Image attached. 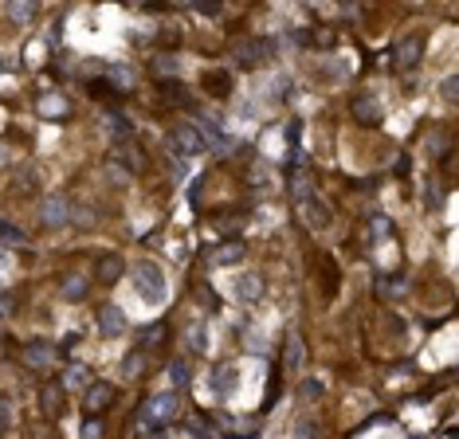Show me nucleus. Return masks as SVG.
Masks as SVG:
<instances>
[{
	"mask_svg": "<svg viewBox=\"0 0 459 439\" xmlns=\"http://www.w3.org/2000/svg\"><path fill=\"white\" fill-rule=\"evenodd\" d=\"M86 90H91L98 102H106V98H118V86L106 83V79H91V83H86Z\"/></svg>",
	"mask_w": 459,
	"mask_h": 439,
	"instance_id": "412c9836",
	"label": "nucleus"
},
{
	"mask_svg": "<svg viewBox=\"0 0 459 439\" xmlns=\"http://www.w3.org/2000/svg\"><path fill=\"white\" fill-rule=\"evenodd\" d=\"M315 431H318L315 424H302V427H299V436H302V439H315Z\"/></svg>",
	"mask_w": 459,
	"mask_h": 439,
	"instance_id": "e433bc0d",
	"label": "nucleus"
},
{
	"mask_svg": "<svg viewBox=\"0 0 459 439\" xmlns=\"http://www.w3.org/2000/svg\"><path fill=\"white\" fill-rule=\"evenodd\" d=\"M83 439H102V420L98 416H86L83 420Z\"/></svg>",
	"mask_w": 459,
	"mask_h": 439,
	"instance_id": "bb28decb",
	"label": "nucleus"
},
{
	"mask_svg": "<svg viewBox=\"0 0 459 439\" xmlns=\"http://www.w3.org/2000/svg\"><path fill=\"white\" fill-rule=\"evenodd\" d=\"M59 294L67 298V302H83V298H86V279H83V275H71V279H63Z\"/></svg>",
	"mask_w": 459,
	"mask_h": 439,
	"instance_id": "a211bd4d",
	"label": "nucleus"
},
{
	"mask_svg": "<svg viewBox=\"0 0 459 439\" xmlns=\"http://www.w3.org/2000/svg\"><path fill=\"white\" fill-rule=\"evenodd\" d=\"M158 71H161V75L173 71V59H169V55H161V59H158Z\"/></svg>",
	"mask_w": 459,
	"mask_h": 439,
	"instance_id": "c9c22d12",
	"label": "nucleus"
},
{
	"mask_svg": "<svg viewBox=\"0 0 459 439\" xmlns=\"http://www.w3.org/2000/svg\"><path fill=\"white\" fill-rule=\"evenodd\" d=\"M420 55H424V36H404L393 48V67L397 71H412V67H420Z\"/></svg>",
	"mask_w": 459,
	"mask_h": 439,
	"instance_id": "20e7f679",
	"label": "nucleus"
},
{
	"mask_svg": "<svg viewBox=\"0 0 459 439\" xmlns=\"http://www.w3.org/2000/svg\"><path fill=\"white\" fill-rule=\"evenodd\" d=\"M133 286H138V294H142L149 306L165 302V271H161L153 259H138V263H133Z\"/></svg>",
	"mask_w": 459,
	"mask_h": 439,
	"instance_id": "f257e3e1",
	"label": "nucleus"
},
{
	"mask_svg": "<svg viewBox=\"0 0 459 439\" xmlns=\"http://www.w3.org/2000/svg\"><path fill=\"white\" fill-rule=\"evenodd\" d=\"M0 235H4V240H12V244H20V240H24V232H20V228H12V224H0Z\"/></svg>",
	"mask_w": 459,
	"mask_h": 439,
	"instance_id": "473e14b6",
	"label": "nucleus"
},
{
	"mask_svg": "<svg viewBox=\"0 0 459 439\" xmlns=\"http://www.w3.org/2000/svg\"><path fill=\"white\" fill-rule=\"evenodd\" d=\"M189 349H193V353H200V349H205V329H200V326L189 329Z\"/></svg>",
	"mask_w": 459,
	"mask_h": 439,
	"instance_id": "c756f323",
	"label": "nucleus"
},
{
	"mask_svg": "<svg viewBox=\"0 0 459 439\" xmlns=\"http://www.w3.org/2000/svg\"><path fill=\"white\" fill-rule=\"evenodd\" d=\"M456 90H459V79H456V75H447V79H444V98H447V102H456Z\"/></svg>",
	"mask_w": 459,
	"mask_h": 439,
	"instance_id": "2f4dec72",
	"label": "nucleus"
},
{
	"mask_svg": "<svg viewBox=\"0 0 459 439\" xmlns=\"http://www.w3.org/2000/svg\"><path fill=\"white\" fill-rule=\"evenodd\" d=\"M142 373H145V349L126 353V361H122V377H126V380H138Z\"/></svg>",
	"mask_w": 459,
	"mask_h": 439,
	"instance_id": "6ab92c4d",
	"label": "nucleus"
},
{
	"mask_svg": "<svg viewBox=\"0 0 459 439\" xmlns=\"http://www.w3.org/2000/svg\"><path fill=\"white\" fill-rule=\"evenodd\" d=\"M232 55H236V63H243V67H263L271 55H275V39H240L236 48H232Z\"/></svg>",
	"mask_w": 459,
	"mask_h": 439,
	"instance_id": "7ed1b4c3",
	"label": "nucleus"
},
{
	"mask_svg": "<svg viewBox=\"0 0 459 439\" xmlns=\"http://www.w3.org/2000/svg\"><path fill=\"white\" fill-rule=\"evenodd\" d=\"M173 149L181 153V157H200L205 153V137L196 126H177L173 130Z\"/></svg>",
	"mask_w": 459,
	"mask_h": 439,
	"instance_id": "423d86ee",
	"label": "nucleus"
},
{
	"mask_svg": "<svg viewBox=\"0 0 459 439\" xmlns=\"http://www.w3.org/2000/svg\"><path fill=\"white\" fill-rule=\"evenodd\" d=\"M149 431H153V439H169L165 431H161V427H149Z\"/></svg>",
	"mask_w": 459,
	"mask_h": 439,
	"instance_id": "4c0bfd02",
	"label": "nucleus"
},
{
	"mask_svg": "<svg viewBox=\"0 0 459 439\" xmlns=\"http://www.w3.org/2000/svg\"><path fill=\"white\" fill-rule=\"evenodd\" d=\"M8 427H12V404L0 396V436H8Z\"/></svg>",
	"mask_w": 459,
	"mask_h": 439,
	"instance_id": "c85d7f7f",
	"label": "nucleus"
},
{
	"mask_svg": "<svg viewBox=\"0 0 459 439\" xmlns=\"http://www.w3.org/2000/svg\"><path fill=\"white\" fill-rule=\"evenodd\" d=\"M306 39H315L318 48H330V43H334V36H330V28H318V36H306Z\"/></svg>",
	"mask_w": 459,
	"mask_h": 439,
	"instance_id": "72a5a7b5",
	"label": "nucleus"
},
{
	"mask_svg": "<svg viewBox=\"0 0 459 439\" xmlns=\"http://www.w3.org/2000/svg\"><path fill=\"white\" fill-rule=\"evenodd\" d=\"M130 130H133V122L126 118V114H106V134H110V137L126 142V137H130Z\"/></svg>",
	"mask_w": 459,
	"mask_h": 439,
	"instance_id": "aec40b11",
	"label": "nucleus"
},
{
	"mask_svg": "<svg viewBox=\"0 0 459 439\" xmlns=\"http://www.w3.org/2000/svg\"><path fill=\"white\" fill-rule=\"evenodd\" d=\"M177 412H181L177 392H161V396H149V400L142 404V424L161 427V424H169V420H177Z\"/></svg>",
	"mask_w": 459,
	"mask_h": 439,
	"instance_id": "f03ea898",
	"label": "nucleus"
},
{
	"mask_svg": "<svg viewBox=\"0 0 459 439\" xmlns=\"http://www.w3.org/2000/svg\"><path fill=\"white\" fill-rule=\"evenodd\" d=\"M114 161H118L122 169H130V173H142V169H145V161H142V149L133 146L130 137H126V142H118V146H114Z\"/></svg>",
	"mask_w": 459,
	"mask_h": 439,
	"instance_id": "9d476101",
	"label": "nucleus"
},
{
	"mask_svg": "<svg viewBox=\"0 0 459 439\" xmlns=\"http://www.w3.org/2000/svg\"><path fill=\"white\" fill-rule=\"evenodd\" d=\"M63 384H71V389H86V384H91V369H86V365H71V369H67V377H63Z\"/></svg>",
	"mask_w": 459,
	"mask_h": 439,
	"instance_id": "4be33fe9",
	"label": "nucleus"
},
{
	"mask_svg": "<svg viewBox=\"0 0 459 439\" xmlns=\"http://www.w3.org/2000/svg\"><path fill=\"white\" fill-rule=\"evenodd\" d=\"M158 342H165V326H161V322H158V326H149L142 333V345H145V349H153Z\"/></svg>",
	"mask_w": 459,
	"mask_h": 439,
	"instance_id": "a878e982",
	"label": "nucleus"
},
{
	"mask_svg": "<svg viewBox=\"0 0 459 439\" xmlns=\"http://www.w3.org/2000/svg\"><path fill=\"white\" fill-rule=\"evenodd\" d=\"M98 329H102L106 338H118L122 329H126V314H122L118 306H106V310L98 314Z\"/></svg>",
	"mask_w": 459,
	"mask_h": 439,
	"instance_id": "ddd939ff",
	"label": "nucleus"
},
{
	"mask_svg": "<svg viewBox=\"0 0 459 439\" xmlns=\"http://www.w3.org/2000/svg\"><path fill=\"white\" fill-rule=\"evenodd\" d=\"M169 380H173V384H181V389H185V384L193 380V369H189V361H181V357H177V361H173V365H169Z\"/></svg>",
	"mask_w": 459,
	"mask_h": 439,
	"instance_id": "b1692460",
	"label": "nucleus"
},
{
	"mask_svg": "<svg viewBox=\"0 0 459 439\" xmlns=\"http://www.w3.org/2000/svg\"><path fill=\"white\" fill-rule=\"evenodd\" d=\"M173 4H196V0H173Z\"/></svg>",
	"mask_w": 459,
	"mask_h": 439,
	"instance_id": "ea45409f",
	"label": "nucleus"
},
{
	"mask_svg": "<svg viewBox=\"0 0 459 439\" xmlns=\"http://www.w3.org/2000/svg\"><path fill=\"white\" fill-rule=\"evenodd\" d=\"M110 400H114V384H106V380H91V384L83 389V408L91 416H98Z\"/></svg>",
	"mask_w": 459,
	"mask_h": 439,
	"instance_id": "0eeeda50",
	"label": "nucleus"
},
{
	"mask_svg": "<svg viewBox=\"0 0 459 439\" xmlns=\"http://www.w3.org/2000/svg\"><path fill=\"white\" fill-rule=\"evenodd\" d=\"M205 86H208V90H216V98H224V95H228V86H232V79L224 71H208L205 75Z\"/></svg>",
	"mask_w": 459,
	"mask_h": 439,
	"instance_id": "5701e85b",
	"label": "nucleus"
},
{
	"mask_svg": "<svg viewBox=\"0 0 459 439\" xmlns=\"http://www.w3.org/2000/svg\"><path fill=\"white\" fill-rule=\"evenodd\" d=\"M39 110H44V114H63V110H67V102H63V98H55V102H51V98H44V102H39Z\"/></svg>",
	"mask_w": 459,
	"mask_h": 439,
	"instance_id": "7c9ffc66",
	"label": "nucleus"
},
{
	"mask_svg": "<svg viewBox=\"0 0 459 439\" xmlns=\"http://www.w3.org/2000/svg\"><path fill=\"white\" fill-rule=\"evenodd\" d=\"M122 271H126V263H122L118 251H106V255L95 263V279L102 282V286H114V282L122 279Z\"/></svg>",
	"mask_w": 459,
	"mask_h": 439,
	"instance_id": "6e6552de",
	"label": "nucleus"
},
{
	"mask_svg": "<svg viewBox=\"0 0 459 439\" xmlns=\"http://www.w3.org/2000/svg\"><path fill=\"white\" fill-rule=\"evenodd\" d=\"M4 310H8V298H4V294H0V318H4Z\"/></svg>",
	"mask_w": 459,
	"mask_h": 439,
	"instance_id": "58836bf2",
	"label": "nucleus"
},
{
	"mask_svg": "<svg viewBox=\"0 0 459 439\" xmlns=\"http://www.w3.org/2000/svg\"><path fill=\"white\" fill-rule=\"evenodd\" d=\"M39 408H44V416H59L63 412V384H44L39 389Z\"/></svg>",
	"mask_w": 459,
	"mask_h": 439,
	"instance_id": "4468645a",
	"label": "nucleus"
},
{
	"mask_svg": "<svg viewBox=\"0 0 459 439\" xmlns=\"http://www.w3.org/2000/svg\"><path fill=\"white\" fill-rule=\"evenodd\" d=\"M212 263H216V267H236V263H243V244H220L216 251H212Z\"/></svg>",
	"mask_w": 459,
	"mask_h": 439,
	"instance_id": "dca6fc26",
	"label": "nucleus"
},
{
	"mask_svg": "<svg viewBox=\"0 0 459 439\" xmlns=\"http://www.w3.org/2000/svg\"><path fill=\"white\" fill-rule=\"evenodd\" d=\"M39 220H44L48 228H59V224H67V220H71V204H67V196H63V193L44 196V204H39Z\"/></svg>",
	"mask_w": 459,
	"mask_h": 439,
	"instance_id": "39448f33",
	"label": "nucleus"
},
{
	"mask_svg": "<svg viewBox=\"0 0 459 439\" xmlns=\"http://www.w3.org/2000/svg\"><path fill=\"white\" fill-rule=\"evenodd\" d=\"M71 220H75V224H95V208H79Z\"/></svg>",
	"mask_w": 459,
	"mask_h": 439,
	"instance_id": "f704fd0d",
	"label": "nucleus"
},
{
	"mask_svg": "<svg viewBox=\"0 0 459 439\" xmlns=\"http://www.w3.org/2000/svg\"><path fill=\"white\" fill-rule=\"evenodd\" d=\"M299 357H302V342H299V333H290L287 338V369L290 373L299 369Z\"/></svg>",
	"mask_w": 459,
	"mask_h": 439,
	"instance_id": "393cba45",
	"label": "nucleus"
},
{
	"mask_svg": "<svg viewBox=\"0 0 459 439\" xmlns=\"http://www.w3.org/2000/svg\"><path fill=\"white\" fill-rule=\"evenodd\" d=\"M263 279H259V275H243V279H236V298H240V302H259V298H263Z\"/></svg>",
	"mask_w": 459,
	"mask_h": 439,
	"instance_id": "f8f14e48",
	"label": "nucleus"
},
{
	"mask_svg": "<svg viewBox=\"0 0 459 439\" xmlns=\"http://www.w3.org/2000/svg\"><path fill=\"white\" fill-rule=\"evenodd\" d=\"M200 16H220V8H224V0H196L193 4Z\"/></svg>",
	"mask_w": 459,
	"mask_h": 439,
	"instance_id": "cd10ccee",
	"label": "nucleus"
},
{
	"mask_svg": "<svg viewBox=\"0 0 459 439\" xmlns=\"http://www.w3.org/2000/svg\"><path fill=\"white\" fill-rule=\"evenodd\" d=\"M36 0H8V20H12V24H28V20H32V16H36Z\"/></svg>",
	"mask_w": 459,
	"mask_h": 439,
	"instance_id": "f3484780",
	"label": "nucleus"
},
{
	"mask_svg": "<svg viewBox=\"0 0 459 439\" xmlns=\"http://www.w3.org/2000/svg\"><path fill=\"white\" fill-rule=\"evenodd\" d=\"M353 118H357L362 126H377V122H381V102H377V95L365 90V95L353 98Z\"/></svg>",
	"mask_w": 459,
	"mask_h": 439,
	"instance_id": "1a4fd4ad",
	"label": "nucleus"
},
{
	"mask_svg": "<svg viewBox=\"0 0 459 439\" xmlns=\"http://www.w3.org/2000/svg\"><path fill=\"white\" fill-rule=\"evenodd\" d=\"M51 361H55V345H48V342L24 345V365H28V369H48Z\"/></svg>",
	"mask_w": 459,
	"mask_h": 439,
	"instance_id": "9b49d317",
	"label": "nucleus"
},
{
	"mask_svg": "<svg viewBox=\"0 0 459 439\" xmlns=\"http://www.w3.org/2000/svg\"><path fill=\"white\" fill-rule=\"evenodd\" d=\"M208 389H212V396H228V392L236 389V369L220 365L216 373H212V380H208Z\"/></svg>",
	"mask_w": 459,
	"mask_h": 439,
	"instance_id": "2eb2a0df",
	"label": "nucleus"
}]
</instances>
